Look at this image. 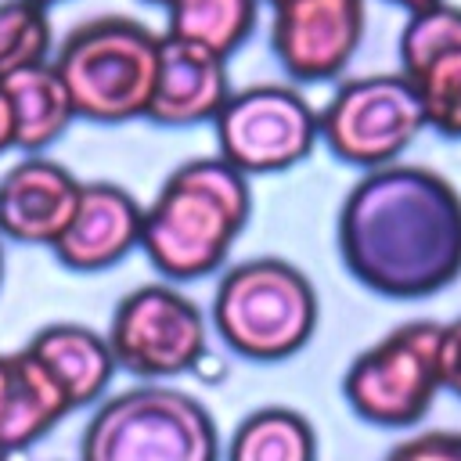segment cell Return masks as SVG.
Instances as JSON below:
<instances>
[{
  "label": "cell",
  "mask_w": 461,
  "mask_h": 461,
  "mask_svg": "<svg viewBox=\"0 0 461 461\" xmlns=\"http://www.w3.org/2000/svg\"><path fill=\"white\" fill-rule=\"evenodd\" d=\"M342 267L385 299H429L461 277V191L429 166L367 169L339 209Z\"/></svg>",
  "instance_id": "obj_1"
},
{
  "label": "cell",
  "mask_w": 461,
  "mask_h": 461,
  "mask_svg": "<svg viewBox=\"0 0 461 461\" xmlns=\"http://www.w3.org/2000/svg\"><path fill=\"white\" fill-rule=\"evenodd\" d=\"M252 212L249 176L220 155L176 166L140 223V249L148 263L169 281H198L212 274Z\"/></svg>",
  "instance_id": "obj_2"
},
{
  "label": "cell",
  "mask_w": 461,
  "mask_h": 461,
  "mask_svg": "<svg viewBox=\"0 0 461 461\" xmlns=\"http://www.w3.org/2000/svg\"><path fill=\"white\" fill-rule=\"evenodd\" d=\"M158 40L144 22L126 14H101L79 22L50 58L65 83L76 119L126 122L140 119L151 101Z\"/></svg>",
  "instance_id": "obj_3"
},
{
  "label": "cell",
  "mask_w": 461,
  "mask_h": 461,
  "mask_svg": "<svg viewBox=\"0 0 461 461\" xmlns=\"http://www.w3.org/2000/svg\"><path fill=\"white\" fill-rule=\"evenodd\" d=\"M310 277L277 256L234 263L212 295V324L238 357L274 364L299 353L317 328Z\"/></svg>",
  "instance_id": "obj_4"
},
{
  "label": "cell",
  "mask_w": 461,
  "mask_h": 461,
  "mask_svg": "<svg viewBox=\"0 0 461 461\" xmlns=\"http://www.w3.org/2000/svg\"><path fill=\"white\" fill-rule=\"evenodd\" d=\"M220 436L202 400L144 382L108 396L83 429L79 461H216Z\"/></svg>",
  "instance_id": "obj_5"
},
{
  "label": "cell",
  "mask_w": 461,
  "mask_h": 461,
  "mask_svg": "<svg viewBox=\"0 0 461 461\" xmlns=\"http://www.w3.org/2000/svg\"><path fill=\"white\" fill-rule=\"evenodd\" d=\"M439 328L436 321H403L353 357L342 396L360 421L411 429L429 414L439 393Z\"/></svg>",
  "instance_id": "obj_6"
},
{
  "label": "cell",
  "mask_w": 461,
  "mask_h": 461,
  "mask_svg": "<svg viewBox=\"0 0 461 461\" xmlns=\"http://www.w3.org/2000/svg\"><path fill=\"white\" fill-rule=\"evenodd\" d=\"M317 126L335 158L357 169H382L418 140L425 112L400 72H378L346 79L317 112Z\"/></svg>",
  "instance_id": "obj_7"
},
{
  "label": "cell",
  "mask_w": 461,
  "mask_h": 461,
  "mask_svg": "<svg viewBox=\"0 0 461 461\" xmlns=\"http://www.w3.org/2000/svg\"><path fill=\"white\" fill-rule=\"evenodd\" d=\"M205 317L173 285H140L126 292L108 321V353L119 371L158 382L187 375L205 357Z\"/></svg>",
  "instance_id": "obj_8"
},
{
  "label": "cell",
  "mask_w": 461,
  "mask_h": 461,
  "mask_svg": "<svg viewBox=\"0 0 461 461\" xmlns=\"http://www.w3.org/2000/svg\"><path fill=\"white\" fill-rule=\"evenodd\" d=\"M212 122L220 158L245 176L292 169L313 151L321 137L317 112L310 108V101L295 86L281 83L230 90Z\"/></svg>",
  "instance_id": "obj_9"
},
{
  "label": "cell",
  "mask_w": 461,
  "mask_h": 461,
  "mask_svg": "<svg viewBox=\"0 0 461 461\" xmlns=\"http://www.w3.org/2000/svg\"><path fill=\"white\" fill-rule=\"evenodd\" d=\"M270 11L274 58L299 83L335 79L364 40L367 0H285Z\"/></svg>",
  "instance_id": "obj_10"
},
{
  "label": "cell",
  "mask_w": 461,
  "mask_h": 461,
  "mask_svg": "<svg viewBox=\"0 0 461 461\" xmlns=\"http://www.w3.org/2000/svg\"><path fill=\"white\" fill-rule=\"evenodd\" d=\"M140 223H144V209L126 187L108 180L83 184L76 212L65 234L50 249L58 263L68 270L79 274L108 270L140 245Z\"/></svg>",
  "instance_id": "obj_11"
},
{
  "label": "cell",
  "mask_w": 461,
  "mask_h": 461,
  "mask_svg": "<svg viewBox=\"0 0 461 461\" xmlns=\"http://www.w3.org/2000/svg\"><path fill=\"white\" fill-rule=\"evenodd\" d=\"M83 184L58 162L29 155L0 176V238L54 245L79 202Z\"/></svg>",
  "instance_id": "obj_12"
},
{
  "label": "cell",
  "mask_w": 461,
  "mask_h": 461,
  "mask_svg": "<svg viewBox=\"0 0 461 461\" xmlns=\"http://www.w3.org/2000/svg\"><path fill=\"white\" fill-rule=\"evenodd\" d=\"M227 97H230L227 58H216L173 36L158 40L155 86H151L144 119L158 126H194V122L216 119Z\"/></svg>",
  "instance_id": "obj_13"
},
{
  "label": "cell",
  "mask_w": 461,
  "mask_h": 461,
  "mask_svg": "<svg viewBox=\"0 0 461 461\" xmlns=\"http://www.w3.org/2000/svg\"><path fill=\"white\" fill-rule=\"evenodd\" d=\"M68 400L54 378L22 349L0 353V457L29 450L65 414Z\"/></svg>",
  "instance_id": "obj_14"
},
{
  "label": "cell",
  "mask_w": 461,
  "mask_h": 461,
  "mask_svg": "<svg viewBox=\"0 0 461 461\" xmlns=\"http://www.w3.org/2000/svg\"><path fill=\"white\" fill-rule=\"evenodd\" d=\"M25 353L54 378L72 411L97 403L115 375L104 335L83 324H47L25 342Z\"/></svg>",
  "instance_id": "obj_15"
},
{
  "label": "cell",
  "mask_w": 461,
  "mask_h": 461,
  "mask_svg": "<svg viewBox=\"0 0 461 461\" xmlns=\"http://www.w3.org/2000/svg\"><path fill=\"white\" fill-rule=\"evenodd\" d=\"M0 94L11 115V148L43 151L76 119L72 97L50 61L0 79Z\"/></svg>",
  "instance_id": "obj_16"
},
{
  "label": "cell",
  "mask_w": 461,
  "mask_h": 461,
  "mask_svg": "<svg viewBox=\"0 0 461 461\" xmlns=\"http://www.w3.org/2000/svg\"><path fill=\"white\" fill-rule=\"evenodd\" d=\"M227 461H317V432L292 407H259L230 432Z\"/></svg>",
  "instance_id": "obj_17"
},
{
  "label": "cell",
  "mask_w": 461,
  "mask_h": 461,
  "mask_svg": "<svg viewBox=\"0 0 461 461\" xmlns=\"http://www.w3.org/2000/svg\"><path fill=\"white\" fill-rule=\"evenodd\" d=\"M259 0H169L173 40L194 43L216 58H230L252 32Z\"/></svg>",
  "instance_id": "obj_18"
},
{
  "label": "cell",
  "mask_w": 461,
  "mask_h": 461,
  "mask_svg": "<svg viewBox=\"0 0 461 461\" xmlns=\"http://www.w3.org/2000/svg\"><path fill=\"white\" fill-rule=\"evenodd\" d=\"M50 40L47 7L32 0H0V79L47 65Z\"/></svg>",
  "instance_id": "obj_19"
},
{
  "label": "cell",
  "mask_w": 461,
  "mask_h": 461,
  "mask_svg": "<svg viewBox=\"0 0 461 461\" xmlns=\"http://www.w3.org/2000/svg\"><path fill=\"white\" fill-rule=\"evenodd\" d=\"M461 47V7L450 0H439L425 11L407 14V25L400 32V76H414L429 61H436L447 50Z\"/></svg>",
  "instance_id": "obj_20"
},
{
  "label": "cell",
  "mask_w": 461,
  "mask_h": 461,
  "mask_svg": "<svg viewBox=\"0 0 461 461\" xmlns=\"http://www.w3.org/2000/svg\"><path fill=\"white\" fill-rule=\"evenodd\" d=\"M425 112V126H432L443 137L461 140V47L439 54L414 76H403Z\"/></svg>",
  "instance_id": "obj_21"
},
{
  "label": "cell",
  "mask_w": 461,
  "mask_h": 461,
  "mask_svg": "<svg viewBox=\"0 0 461 461\" xmlns=\"http://www.w3.org/2000/svg\"><path fill=\"white\" fill-rule=\"evenodd\" d=\"M382 461H461V432L432 429L400 439Z\"/></svg>",
  "instance_id": "obj_22"
},
{
  "label": "cell",
  "mask_w": 461,
  "mask_h": 461,
  "mask_svg": "<svg viewBox=\"0 0 461 461\" xmlns=\"http://www.w3.org/2000/svg\"><path fill=\"white\" fill-rule=\"evenodd\" d=\"M439 389L461 400V317L439 328Z\"/></svg>",
  "instance_id": "obj_23"
},
{
  "label": "cell",
  "mask_w": 461,
  "mask_h": 461,
  "mask_svg": "<svg viewBox=\"0 0 461 461\" xmlns=\"http://www.w3.org/2000/svg\"><path fill=\"white\" fill-rule=\"evenodd\" d=\"M11 148V115H7V104H4V94H0V155Z\"/></svg>",
  "instance_id": "obj_24"
},
{
  "label": "cell",
  "mask_w": 461,
  "mask_h": 461,
  "mask_svg": "<svg viewBox=\"0 0 461 461\" xmlns=\"http://www.w3.org/2000/svg\"><path fill=\"white\" fill-rule=\"evenodd\" d=\"M389 4H400V7H407V14H414V11H425V7H432L439 0H389Z\"/></svg>",
  "instance_id": "obj_25"
},
{
  "label": "cell",
  "mask_w": 461,
  "mask_h": 461,
  "mask_svg": "<svg viewBox=\"0 0 461 461\" xmlns=\"http://www.w3.org/2000/svg\"><path fill=\"white\" fill-rule=\"evenodd\" d=\"M32 4H40V7H50V4H61V0H32Z\"/></svg>",
  "instance_id": "obj_26"
},
{
  "label": "cell",
  "mask_w": 461,
  "mask_h": 461,
  "mask_svg": "<svg viewBox=\"0 0 461 461\" xmlns=\"http://www.w3.org/2000/svg\"><path fill=\"white\" fill-rule=\"evenodd\" d=\"M0 281H4V252H0Z\"/></svg>",
  "instance_id": "obj_27"
},
{
  "label": "cell",
  "mask_w": 461,
  "mask_h": 461,
  "mask_svg": "<svg viewBox=\"0 0 461 461\" xmlns=\"http://www.w3.org/2000/svg\"><path fill=\"white\" fill-rule=\"evenodd\" d=\"M267 4H270V7H277V4H285V0H267Z\"/></svg>",
  "instance_id": "obj_28"
},
{
  "label": "cell",
  "mask_w": 461,
  "mask_h": 461,
  "mask_svg": "<svg viewBox=\"0 0 461 461\" xmlns=\"http://www.w3.org/2000/svg\"><path fill=\"white\" fill-rule=\"evenodd\" d=\"M148 4H166V7H169V0H148Z\"/></svg>",
  "instance_id": "obj_29"
},
{
  "label": "cell",
  "mask_w": 461,
  "mask_h": 461,
  "mask_svg": "<svg viewBox=\"0 0 461 461\" xmlns=\"http://www.w3.org/2000/svg\"><path fill=\"white\" fill-rule=\"evenodd\" d=\"M0 461H7V457H0Z\"/></svg>",
  "instance_id": "obj_30"
}]
</instances>
